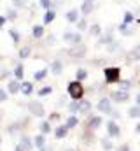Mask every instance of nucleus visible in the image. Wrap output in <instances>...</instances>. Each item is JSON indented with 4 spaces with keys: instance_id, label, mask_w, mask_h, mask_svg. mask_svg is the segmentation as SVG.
I'll return each mask as SVG.
<instances>
[{
    "instance_id": "obj_1",
    "label": "nucleus",
    "mask_w": 140,
    "mask_h": 151,
    "mask_svg": "<svg viewBox=\"0 0 140 151\" xmlns=\"http://www.w3.org/2000/svg\"><path fill=\"white\" fill-rule=\"evenodd\" d=\"M69 95L74 99V100L82 99V95H84V88H82L81 81H74V83H70L69 84Z\"/></svg>"
},
{
    "instance_id": "obj_2",
    "label": "nucleus",
    "mask_w": 140,
    "mask_h": 151,
    "mask_svg": "<svg viewBox=\"0 0 140 151\" xmlns=\"http://www.w3.org/2000/svg\"><path fill=\"white\" fill-rule=\"evenodd\" d=\"M105 74V81L107 83H119L121 81V70L119 67H107L104 70Z\"/></svg>"
},
{
    "instance_id": "obj_3",
    "label": "nucleus",
    "mask_w": 140,
    "mask_h": 151,
    "mask_svg": "<svg viewBox=\"0 0 140 151\" xmlns=\"http://www.w3.org/2000/svg\"><path fill=\"white\" fill-rule=\"evenodd\" d=\"M86 51H88L86 46L79 42V44H74V46H72V49L69 51V55L74 56V58H84V56H86Z\"/></svg>"
},
{
    "instance_id": "obj_4",
    "label": "nucleus",
    "mask_w": 140,
    "mask_h": 151,
    "mask_svg": "<svg viewBox=\"0 0 140 151\" xmlns=\"http://www.w3.org/2000/svg\"><path fill=\"white\" fill-rule=\"evenodd\" d=\"M110 100H112V102H117V104L128 102V100H130V93H128V91H123V90L112 91V93H110Z\"/></svg>"
},
{
    "instance_id": "obj_5",
    "label": "nucleus",
    "mask_w": 140,
    "mask_h": 151,
    "mask_svg": "<svg viewBox=\"0 0 140 151\" xmlns=\"http://www.w3.org/2000/svg\"><path fill=\"white\" fill-rule=\"evenodd\" d=\"M98 111L105 114H112V107H110V99H102L98 102Z\"/></svg>"
},
{
    "instance_id": "obj_6",
    "label": "nucleus",
    "mask_w": 140,
    "mask_h": 151,
    "mask_svg": "<svg viewBox=\"0 0 140 151\" xmlns=\"http://www.w3.org/2000/svg\"><path fill=\"white\" fill-rule=\"evenodd\" d=\"M28 109H30V113L34 114V116H44V107H42L40 102H32L28 106Z\"/></svg>"
},
{
    "instance_id": "obj_7",
    "label": "nucleus",
    "mask_w": 140,
    "mask_h": 151,
    "mask_svg": "<svg viewBox=\"0 0 140 151\" xmlns=\"http://www.w3.org/2000/svg\"><path fill=\"white\" fill-rule=\"evenodd\" d=\"M107 130H109V135H110V137H119V134H121L119 127H117L114 121H109V123H107Z\"/></svg>"
},
{
    "instance_id": "obj_8",
    "label": "nucleus",
    "mask_w": 140,
    "mask_h": 151,
    "mask_svg": "<svg viewBox=\"0 0 140 151\" xmlns=\"http://www.w3.org/2000/svg\"><path fill=\"white\" fill-rule=\"evenodd\" d=\"M140 60V44H137L130 53H128V62H137Z\"/></svg>"
},
{
    "instance_id": "obj_9",
    "label": "nucleus",
    "mask_w": 140,
    "mask_h": 151,
    "mask_svg": "<svg viewBox=\"0 0 140 151\" xmlns=\"http://www.w3.org/2000/svg\"><path fill=\"white\" fill-rule=\"evenodd\" d=\"M63 40L72 42V44H79V42H81V34H72V32H67V34L63 35Z\"/></svg>"
},
{
    "instance_id": "obj_10",
    "label": "nucleus",
    "mask_w": 140,
    "mask_h": 151,
    "mask_svg": "<svg viewBox=\"0 0 140 151\" xmlns=\"http://www.w3.org/2000/svg\"><path fill=\"white\" fill-rule=\"evenodd\" d=\"M93 7H95V2H93V0H84L81 11H82V14H89V12L93 11Z\"/></svg>"
},
{
    "instance_id": "obj_11",
    "label": "nucleus",
    "mask_w": 140,
    "mask_h": 151,
    "mask_svg": "<svg viewBox=\"0 0 140 151\" xmlns=\"http://www.w3.org/2000/svg\"><path fill=\"white\" fill-rule=\"evenodd\" d=\"M18 91H21V84H19V81H18V79H16V81H11V83H9V93L16 95Z\"/></svg>"
},
{
    "instance_id": "obj_12",
    "label": "nucleus",
    "mask_w": 140,
    "mask_h": 151,
    "mask_svg": "<svg viewBox=\"0 0 140 151\" xmlns=\"http://www.w3.org/2000/svg\"><path fill=\"white\" fill-rule=\"evenodd\" d=\"M100 125H102V118L95 116V118H91V119H89V123H88V128H89V130H95V128H98Z\"/></svg>"
},
{
    "instance_id": "obj_13",
    "label": "nucleus",
    "mask_w": 140,
    "mask_h": 151,
    "mask_svg": "<svg viewBox=\"0 0 140 151\" xmlns=\"http://www.w3.org/2000/svg\"><path fill=\"white\" fill-rule=\"evenodd\" d=\"M67 19H69V23H77L79 21V12L75 11V9H72L67 12Z\"/></svg>"
},
{
    "instance_id": "obj_14",
    "label": "nucleus",
    "mask_w": 140,
    "mask_h": 151,
    "mask_svg": "<svg viewBox=\"0 0 140 151\" xmlns=\"http://www.w3.org/2000/svg\"><path fill=\"white\" fill-rule=\"evenodd\" d=\"M54 18H56V14H54V11H46V14H44V23L46 25H49L51 21H54Z\"/></svg>"
},
{
    "instance_id": "obj_15",
    "label": "nucleus",
    "mask_w": 140,
    "mask_h": 151,
    "mask_svg": "<svg viewBox=\"0 0 140 151\" xmlns=\"http://www.w3.org/2000/svg\"><path fill=\"white\" fill-rule=\"evenodd\" d=\"M32 90H34L32 83H23V84H21V93H23V95H30Z\"/></svg>"
},
{
    "instance_id": "obj_16",
    "label": "nucleus",
    "mask_w": 140,
    "mask_h": 151,
    "mask_svg": "<svg viewBox=\"0 0 140 151\" xmlns=\"http://www.w3.org/2000/svg\"><path fill=\"white\" fill-rule=\"evenodd\" d=\"M32 34H34V37H35V39H40L42 35H44V28H42L40 25H35L34 30H32Z\"/></svg>"
},
{
    "instance_id": "obj_17",
    "label": "nucleus",
    "mask_w": 140,
    "mask_h": 151,
    "mask_svg": "<svg viewBox=\"0 0 140 151\" xmlns=\"http://www.w3.org/2000/svg\"><path fill=\"white\" fill-rule=\"evenodd\" d=\"M130 118H140V106H135V107H130Z\"/></svg>"
},
{
    "instance_id": "obj_18",
    "label": "nucleus",
    "mask_w": 140,
    "mask_h": 151,
    "mask_svg": "<svg viewBox=\"0 0 140 151\" xmlns=\"http://www.w3.org/2000/svg\"><path fill=\"white\" fill-rule=\"evenodd\" d=\"M21 148H23L25 151L32 150V141H30L28 137H23V139H21Z\"/></svg>"
},
{
    "instance_id": "obj_19",
    "label": "nucleus",
    "mask_w": 140,
    "mask_h": 151,
    "mask_svg": "<svg viewBox=\"0 0 140 151\" xmlns=\"http://www.w3.org/2000/svg\"><path fill=\"white\" fill-rule=\"evenodd\" d=\"M51 70H53V74H60V72L63 70L61 62H54V63H53V67H51Z\"/></svg>"
},
{
    "instance_id": "obj_20",
    "label": "nucleus",
    "mask_w": 140,
    "mask_h": 151,
    "mask_svg": "<svg viewBox=\"0 0 140 151\" xmlns=\"http://www.w3.org/2000/svg\"><path fill=\"white\" fill-rule=\"evenodd\" d=\"M67 130H69V128H67V125H63V127H58V128H56V137H58V139H61V137H65V134H67Z\"/></svg>"
},
{
    "instance_id": "obj_21",
    "label": "nucleus",
    "mask_w": 140,
    "mask_h": 151,
    "mask_svg": "<svg viewBox=\"0 0 140 151\" xmlns=\"http://www.w3.org/2000/svg\"><path fill=\"white\" fill-rule=\"evenodd\" d=\"M89 109H91V104H89V102H81V104H79V111H81V113H88Z\"/></svg>"
},
{
    "instance_id": "obj_22",
    "label": "nucleus",
    "mask_w": 140,
    "mask_h": 151,
    "mask_svg": "<svg viewBox=\"0 0 140 151\" xmlns=\"http://www.w3.org/2000/svg\"><path fill=\"white\" fill-rule=\"evenodd\" d=\"M100 32H102V30H100V27H98V25H93V27L89 28V34H91L93 37H98V35H100Z\"/></svg>"
},
{
    "instance_id": "obj_23",
    "label": "nucleus",
    "mask_w": 140,
    "mask_h": 151,
    "mask_svg": "<svg viewBox=\"0 0 140 151\" xmlns=\"http://www.w3.org/2000/svg\"><path fill=\"white\" fill-rule=\"evenodd\" d=\"M14 74H16V79H18V81L23 79V65H18L16 70H14Z\"/></svg>"
},
{
    "instance_id": "obj_24",
    "label": "nucleus",
    "mask_w": 140,
    "mask_h": 151,
    "mask_svg": "<svg viewBox=\"0 0 140 151\" xmlns=\"http://www.w3.org/2000/svg\"><path fill=\"white\" fill-rule=\"evenodd\" d=\"M77 125V118L75 116H70L69 119H67V128H72V127H75Z\"/></svg>"
},
{
    "instance_id": "obj_25",
    "label": "nucleus",
    "mask_w": 140,
    "mask_h": 151,
    "mask_svg": "<svg viewBox=\"0 0 140 151\" xmlns=\"http://www.w3.org/2000/svg\"><path fill=\"white\" fill-rule=\"evenodd\" d=\"M46 76H47V70H46V69H42V70H39V72L35 74V79H37V81H42Z\"/></svg>"
},
{
    "instance_id": "obj_26",
    "label": "nucleus",
    "mask_w": 140,
    "mask_h": 151,
    "mask_svg": "<svg viewBox=\"0 0 140 151\" xmlns=\"http://www.w3.org/2000/svg\"><path fill=\"white\" fill-rule=\"evenodd\" d=\"M123 23H126V25L133 23V14H131V12H124V21H123Z\"/></svg>"
},
{
    "instance_id": "obj_27",
    "label": "nucleus",
    "mask_w": 140,
    "mask_h": 151,
    "mask_svg": "<svg viewBox=\"0 0 140 151\" xmlns=\"http://www.w3.org/2000/svg\"><path fill=\"white\" fill-rule=\"evenodd\" d=\"M86 77H88V72H86L84 69H79V70H77V79H79V81H82V79H86Z\"/></svg>"
},
{
    "instance_id": "obj_28",
    "label": "nucleus",
    "mask_w": 140,
    "mask_h": 151,
    "mask_svg": "<svg viewBox=\"0 0 140 151\" xmlns=\"http://www.w3.org/2000/svg\"><path fill=\"white\" fill-rule=\"evenodd\" d=\"M102 146H104V148H105L107 151L112 150V142H110V141H109L107 137H105V139H102Z\"/></svg>"
},
{
    "instance_id": "obj_29",
    "label": "nucleus",
    "mask_w": 140,
    "mask_h": 151,
    "mask_svg": "<svg viewBox=\"0 0 140 151\" xmlns=\"http://www.w3.org/2000/svg\"><path fill=\"white\" fill-rule=\"evenodd\" d=\"M51 90H53L51 86H46V88H42V90L39 91V95H40V97H46V95H49V93H51Z\"/></svg>"
},
{
    "instance_id": "obj_30",
    "label": "nucleus",
    "mask_w": 140,
    "mask_h": 151,
    "mask_svg": "<svg viewBox=\"0 0 140 151\" xmlns=\"http://www.w3.org/2000/svg\"><path fill=\"white\" fill-rule=\"evenodd\" d=\"M19 56H21V58H26V56H30V47H23V49L19 51Z\"/></svg>"
},
{
    "instance_id": "obj_31",
    "label": "nucleus",
    "mask_w": 140,
    "mask_h": 151,
    "mask_svg": "<svg viewBox=\"0 0 140 151\" xmlns=\"http://www.w3.org/2000/svg\"><path fill=\"white\" fill-rule=\"evenodd\" d=\"M119 86H121V90H123V91H126L131 84H130V81H119Z\"/></svg>"
},
{
    "instance_id": "obj_32",
    "label": "nucleus",
    "mask_w": 140,
    "mask_h": 151,
    "mask_svg": "<svg viewBox=\"0 0 140 151\" xmlns=\"http://www.w3.org/2000/svg\"><path fill=\"white\" fill-rule=\"evenodd\" d=\"M77 27H79V30H86V28H88V23H86V19H81V21H77Z\"/></svg>"
},
{
    "instance_id": "obj_33",
    "label": "nucleus",
    "mask_w": 140,
    "mask_h": 151,
    "mask_svg": "<svg viewBox=\"0 0 140 151\" xmlns=\"http://www.w3.org/2000/svg\"><path fill=\"white\" fill-rule=\"evenodd\" d=\"M116 49H119V44L112 40V42H110V46H109V51H110V53H116Z\"/></svg>"
},
{
    "instance_id": "obj_34",
    "label": "nucleus",
    "mask_w": 140,
    "mask_h": 151,
    "mask_svg": "<svg viewBox=\"0 0 140 151\" xmlns=\"http://www.w3.org/2000/svg\"><path fill=\"white\" fill-rule=\"evenodd\" d=\"M40 5H42L46 11H49V9H51V0H40Z\"/></svg>"
},
{
    "instance_id": "obj_35",
    "label": "nucleus",
    "mask_w": 140,
    "mask_h": 151,
    "mask_svg": "<svg viewBox=\"0 0 140 151\" xmlns=\"http://www.w3.org/2000/svg\"><path fill=\"white\" fill-rule=\"evenodd\" d=\"M9 34H11V37H12V40H14V42H19V34H18L16 30H11Z\"/></svg>"
},
{
    "instance_id": "obj_36",
    "label": "nucleus",
    "mask_w": 140,
    "mask_h": 151,
    "mask_svg": "<svg viewBox=\"0 0 140 151\" xmlns=\"http://www.w3.org/2000/svg\"><path fill=\"white\" fill-rule=\"evenodd\" d=\"M69 111H70V113H77V111H79V104L72 102V104H70V107H69Z\"/></svg>"
},
{
    "instance_id": "obj_37",
    "label": "nucleus",
    "mask_w": 140,
    "mask_h": 151,
    "mask_svg": "<svg viewBox=\"0 0 140 151\" xmlns=\"http://www.w3.org/2000/svg\"><path fill=\"white\" fill-rule=\"evenodd\" d=\"M112 42V35H105L104 39H100V44H110Z\"/></svg>"
},
{
    "instance_id": "obj_38",
    "label": "nucleus",
    "mask_w": 140,
    "mask_h": 151,
    "mask_svg": "<svg viewBox=\"0 0 140 151\" xmlns=\"http://www.w3.org/2000/svg\"><path fill=\"white\" fill-rule=\"evenodd\" d=\"M40 130H42L44 134H47V132L51 130V127H49V123H42V125H40Z\"/></svg>"
},
{
    "instance_id": "obj_39",
    "label": "nucleus",
    "mask_w": 140,
    "mask_h": 151,
    "mask_svg": "<svg viewBox=\"0 0 140 151\" xmlns=\"http://www.w3.org/2000/svg\"><path fill=\"white\" fill-rule=\"evenodd\" d=\"M35 144H37L39 148H42V146H44V137H42V135H39V137L35 139Z\"/></svg>"
},
{
    "instance_id": "obj_40",
    "label": "nucleus",
    "mask_w": 140,
    "mask_h": 151,
    "mask_svg": "<svg viewBox=\"0 0 140 151\" xmlns=\"http://www.w3.org/2000/svg\"><path fill=\"white\" fill-rule=\"evenodd\" d=\"M14 5L16 7H23L25 5V0H14Z\"/></svg>"
},
{
    "instance_id": "obj_41",
    "label": "nucleus",
    "mask_w": 140,
    "mask_h": 151,
    "mask_svg": "<svg viewBox=\"0 0 140 151\" xmlns=\"http://www.w3.org/2000/svg\"><path fill=\"white\" fill-rule=\"evenodd\" d=\"M5 99H7V93H5L4 90H0V102H4Z\"/></svg>"
},
{
    "instance_id": "obj_42",
    "label": "nucleus",
    "mask_w": 140,
    "mask_h": 151,
    "mask_svg": "<svg viewBox=\"0 0 140 151\" xmlns=\"http://www.w3.org/2000/svg\"><path fill=\"white\" fill-rule=\"evenodd\" d=\"M117 151H130V146H128V144H123V146H121Z\"/></svg>"
},
{
    "instance_id": "obj_43",
    "label": "nucleus",
    "mask_w": 140,
    "mask_h": 151,
    "mask_svg": "<svg viewBox=\"0 0 140 151\" xmlns=\"http://www.w3.org/2000/svg\"><path fill=\"white\" fill-rule=\"evenodd\" d=\"M4 23H5V18H4V16H0V28L4 27Z\"/></svg>"
},
{
    "instance_id": "obj_44",
    "label": "nucleus",
    "mask_w": 140,
    "mask_h": 151,
    "mask_svg": "<svg viewBox=\"0 0 140 151\" xmlns=\"http://www.w3.org/2000/svg\"><path fill=\"white\" fill-rule=\"evenodd\" d=\"M137 106H140V93L137 95Z\"/></svg>"
},
{
    "instance_id": "obj_45",
    "label": "nucleus",
    "mask_w": 140,
    "mask_h": 151,
    "mask_svg": "<svg viewBox=\"0 0 140 151\" xmlns=\"http://www.w3.org/2000/svg\"><path fill=\"white\" fill-rule=\"evenodd\" d=\"M16 151H23V148H21V146H19V148H18V150H16Z\"/></svg>"
},
{
    "instance_id": "obj_46",
    "label": "nucleus",
    "mask_w": 140,
    "mask_h": 151,
    "mask_svg": "<svg viewBox=\"0 0 140 151\" xmlns=\"http://www.w3.org/2000/svg\"><path fill=\"white\" fill-rule=\"evenodd\" d=\"M0 119H2V113H0Z\"/></svg>"
},
{
    "instance_id": "obj_47",
    "label": "nucleus",
    "mask_w": 140,
    "mask_h": 151,
    "mask_svg": "<svg viewBox=\"0 0 140 151\" xmlns=\"http://www.w3.org/2000/svg\"><path fill=\"white\" fill-rule=\"evenodd\" d=\"M0 141H2V139H0Z\"/></svg>"
},
{
    "instance_id": "obj_48",
    "label": "nucleus",
    "mask_w": 140,
    "mask_h": 151,
    "mask_svg": "<svg viewBox=\"0 0 140 151\" xmlns=\"http://www.w3.org/2000/svg\"><path fill=\"white\" fill-rule=\"evenodd\" d=\"M93 2H95V0H93Z\"/></svg>"
}]
</instances>
